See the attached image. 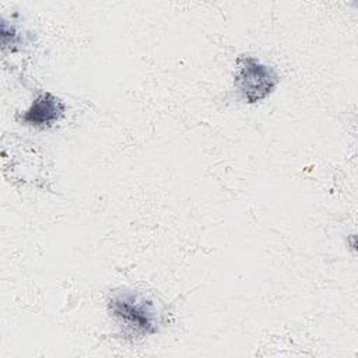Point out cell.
I'll return each instance as SVG.
<instances>
[{
	"mask_svg": "<svg viewBox=\"0 0 358 358\" xmlns=\"http://www.w3.org/2000/svg\"><path fill=\"white\" fill-rule=\"evenodd\" d=\"M108 312L138 336H152L159 331L161 313L152 299L140 291L120 288L110 292Z\"/></svg>",
	"mask_w": 358,
	"mask_h": 358,
	"instance_id": "1",
	"label": "cell"
},
{
	"mask_svg": "<svg viewBox=\"0 0 358 358\" xmlns=\"http://www.w3.org/2000/svg\"><path fill=\"white\" fill-rule=\"evenodd\" d=\"M280 76L274 67L256 56L241 55L235 62L234 87L241 99L249 105L267 99L278 87Z\"/></svg>",
	"mask_w": 358,
	"mask_h": 358,
	"instance_id": "2",
	"label": "cell"
},
{
	"mask_svg": "<svg viewBox=\"0 0 358 358\" xmlns=\"http://www.w3.org/2000/svg\"><path fill=\"white\" fill-rule=\"evenodd\" d=\"M67 105L56 94L43 91L39 92L31 105L17 115V120L22 124L46 130L55 126L66 113Z\"/></svg>",
	"mask_w": 358,
	"mask_h": 358,
	"instance_id": "3",
	"label": "cell"
}]
</instances>
